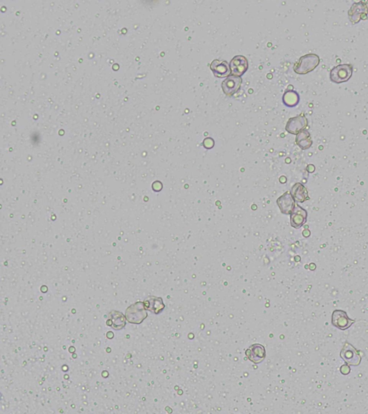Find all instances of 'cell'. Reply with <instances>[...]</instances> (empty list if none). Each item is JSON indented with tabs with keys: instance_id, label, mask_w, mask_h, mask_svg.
I'll use <instances>...</instances> for the list:
<instances>
[{
	"instance_id": "6da1fadb",
	"label": "cell",
	"mask_w": 368,
	"mask_h": 414,
	"mask_svg": "<svg viewBox=\"0 0 368 414\" xmlns=\"http://www.w3.org/2000/svg\"><path fill=\"white\" fill-rule=\"evenodd\" d=\"M320 63V58L316 54H309L303 55L294 66V71L297 74L305 75L313 72Z\"/></svg>"
},
{
	"instance_id": "7a4b0ae2",
	"label": "cell",
	"mask_w": 368,
	"mask_h": 414,
	"mask_svg": "<svg viewBox=\"0 0 368 414\" xmlns=\"http://www.w3.org/2000/svg\"><path fill=\"white\" fill-rule=\"evenodd\" d=\"M353 66L351 64H339L330 72V80L336 84L346 82L352 77Z\"/></svg>"
},
{
	"instance_id": "3957f363",
	"label": "cell",
	"mask_w": 368,
	"mask_h": 414,
	"mask_svg": "<svg viewBox=\"0 0 368 414\" xmlns=\"http://www.w3.org/2000/svg\"><path fill=\"white\" fill-rule=\"evenodd\" d=\"M144 303L138 302L131 305L126 311V319L129 323L140 324L147 317Z\"/></svg>"
},
{
	"instance_id": "277c9868",
	"label": "cell",
	"mask_w": 368,
	"mask_h": 414,
	"mask_svg": "<svg viewBox=\"0 0 368 414\" xmlns=\"http://www.w3.org/2000/svg\"><path fill=\"white\" fill-rule=\"evenodd\" d=\"M340 357L348 365L352 366H358L362 360L359 351L348 342L345 343L341 350Z\"/></svg>"
},
{
	"instance_id": "5b68a950",
	"label": "cell",
	"mask_w": 368,
	"mask_h": 414,
	"mask_svg": "<svg viewBox=\"0 0 368 414\" xmlns=\"http://www.w3.org/2000/svg\"><path fill=\"white\" fill-rule=\"evenodd\" d=\"M368 6L364 1L354 3L350 9L348 16L353 24L358 23L361 19H368Z\"/></svg>"
},
{
	"instance_id": "8992f818",
	"label": "cell",
	"mask_w": 368,
	"mask_h": 414,
	"mask_svg": "<svg viewBox=\"0 0 368 414\" xmlns=\"http://www.w3.org/2000/svg\"><path fill=\"white\" fill-rule=\"evenodd\" d=\"M355 321L349 318L347 313L342 310H335L331 316V324L334 327L340 330L349 329Z\"/></svg>"
},
{
	"instance_id": "52a82bcc",
	"label": "cell",
	"mask_w": 368,
	"mask_h": 414,
	"mask_svg": "<svg viewBox=\"0 0 368 414\" xmlns=\"http://www.w3.org/2000/svg\"><path fill=\"white\" fill-rule=\"evenodd\" d=\"M308 126V120L304 114L289 119L286 126V130L293 135H298Z\"/></svg>"
},
{
	"instance_id": "ba28073f",
	"label": "cell",
	"mask_w": 368,
	"mask_h": 414,
	"mask_svg": "<svg viewBox=\"0 0 368 414\" xmlns=\"http://www.w3.org/2000/svg\"><path fill=\"white\" fill-rule=\"evenodd\" d=\"M248 67V61L243 55H236L231 60L230 63L231 73L239 77L245 74Z\"/></svg>"
},
{
	"instance_id": "9c48e42d",
	"label": "cell",
	"mask_w": 368,
	"mask_h": 414,
	"mask_svg": "<svg viewBox=\"0 0 368 414\" xmlns=\"http://www.w3.org/2000/svg\"><path fill=\"white\" fill-rule=\"evenodd\" d=\"M242 80L239 76L230 75L221 83L223 92L227 96L234 95L240 88Z\"/></svg>"
},
{
	"instance_id": "30bf717a",
	"label": "cell",
	"mask_w": 368,
	"mask_h": 414,
	"mask_svg": "<svg viewBox=\"0 0 368 414\" xmlns=\"http://www.w3.org/2000/svg\"><path fill=\"white\" fill-rule=\"evenodd\" d=\"M277 204L282 214L291 215L296 204L291 192L287 191L277 198Z\"/></svg>"
},
{
	"instance_id": "8fae6325",
	"label": "cell",
	"mask_w": 368,
	"mask_h": 414,
	"mask_svg": "<svg viewBox=\"0 0 368 414\" xmlns=\"http://www.w3.org/2000/svg\"><path fill=\"white\" fill-rule=\"evenodd\" d=\"M291 225L294 228H301L307 221L308 213L307 210L295 204V207L291 214Z\"/></svg>"
},
{
	"instance_id": "7c38bea8",
	"label": "cell",
	"mask_w": 368,
	"mask_h": 414,
	"mask_svg": "<svg viewBox=\"0 0 368 414\" xmlns=\"http://www.w3.org/2000/svg\"><path fill=\"white\" fill-rule=\"evenodd\" d=\"M246 355L250 361L254 363L259 364L265 359V350L261 344H253L247 350Z\"/></svg>"
},
{
	"instance_id": "4fadbf2b",
	"label": "cell",
	"mask_w": 368,
	"mask_h": 414,
	"mask_svg": "<svg viewBox=\"0 0 368 414\" xmlns=\"http://www.w3.org/2000/svg\"><path fill=\"white\" fill-rule=\"evenodd\" d=\"M210 69L216 77L224 78L230 76L231 73L230 65L225 61L214 60L210 64Z\"/></svg>"
},
{
	"instance_id": "5bb4252c",
	"label": "cell",
	"mask_w": 368,
	"mask_h": 414,
	"mask_svg": "<svg viewBox=\"0 0 368 414\" xmlns=\"http://www.w3.org/2000/svg\"><path fill=\"white\" fill-rule=\"evenodd\" d=\"M291 194L296 202L303 203L310 199L307 188L301 183H296L294 185Z\"/></svg>"
},
{
	"instance_id": "9a60e30c",
	"label": "cell",
	"mask_w": 368,
	"mask_h": 414,
	"mask_svg": "<svg viewBox=\"0 0 368 414\" xmlns=\"http://www.w3.org/2000/svg\"><path fill=\"white\" fill-rule=\"evenodd\" d=\"M295 143L302 150H307V149L310 148L312 144H313L310 132L309 131L305 130V129L301 131L298 135H296Z\"/></svg>"
},
{
	"instance_id": "2e32d148",
	"label": "cell",
	"mask_w": 368,
	"mask_h": 414,
	"mask_svg": "<svg viewBox=\"0 0 368 414\" xmlns=\"http://www.w3.org/2000/svg\"><path fill=\"white\" fill-rule=\"evenodd\" d=\"M144 304L146 309L150 310L155 314L161 312L165 307L162 299L155 297L147 299L144 302Z\"/></svg>"
},
{
	"instance_id": "e0dca14e",
	"label": "cell",
	"mask_w": 368,
	"mask_h": 414,
	"mask_svg": "<svg viewBox=\"0 0 368 414\" xmlns=\"http://www.w3.org/2000/svg\"><path fill=\"white\" fill-rule=\"evenodd\" d=\"M300 96L298 92L294 90L286 91L283 96V102L286 106L294 108L299 103Z\"/></svg>"
},
{
	"instance_id": "ac0fdd59",
	"label": "cell",
	"mask_w": 368,
	"mask_h": 414,
	"mask_svg": "<svg viewBox=\"0 0 368 414\" xmlns=\"http://www.w3.org/2000/svg\"><path fill=\"white\" fill-rule=\"evenodd\" d=\"M110 315H111V320H110L111 323L110 324V325L112 326L113 329L117 330V329H122L125 326L126 320H125V317L122 313L113 311H111Z\"/></svg>"
},
{
	"instance_id": "d6986e66",
	"label": "cell",
	"mask_w": 368,
	"mask_h": 414,
	"mask_svg": "<svg viewBox=\"0 0 368 414\" xmlns=\"http://www.w3.org/2000/svg\"><path fill=\"white\" fill-rule=\"evenodd\" d=\"M203 145L205 148L208 149V150L212 149L215 146V141L212 138H205L203 141Z\"/></svg>"
},
{
	"instance_id": "ffe728a7",
	"label": "cell",
	"mask_w": 368,
	"mask_h": 414,
	"mask_svg": "<svg viewBox=\"0 0 368 414\" xmlns=\"http://www.w3.org/2000/svg\"><path fill=\"white\" fill-rule=\"evenodd\" d=\"M350 371L351 369L349 365H343L340 367V373L342 375H344V376H347V375L350 374Z\"/></svg>"
}]
</instances>
